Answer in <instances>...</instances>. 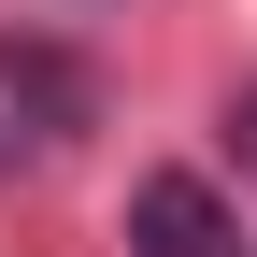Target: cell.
I'll return each mask as SVG.
<instances>
[{"label": "cell", "mask_w": 257, "mask_h": 257, "mask_svg": "<svg viewBox=\"0 0 257 257\" xmlns=\"http://www.w3.org/2000/svg\"><path fill=\"white\" fill-rule=\"evenodd\" d=\"M128 257H229V200L200 172H143L128 186Z\"/></svg>", "instance_id": "6da1fadb"}, {"label": "cell", "mask_w": 257, "mask_h": 257, "mask_svg": "<svg viewBox=\"0 0 257 257\" xmlns=\"http://www.w3.org/2000/svg\"><path fill=\"white\" fill-rule=\"evenodd\" d=\"M57 100H72V72L0 43V157H29V143H43V114H57Z\"/></svg>", "instance_id": "7a4b0ae2"}, {"label": "cell", "mask_w": 257, "mask_h": 257, "mask_svg": "<svg viewBox=\"0 0 257 257\" xmlns=\"http://www.w3.org/2000/svg\"><path fill=\"white\" fill-rule=\"evenodd\" d=\"M229 128H243V172H257V86H243V114H229Z\"/></svg>", "instance_id": "3957f363"}]
</instances>
